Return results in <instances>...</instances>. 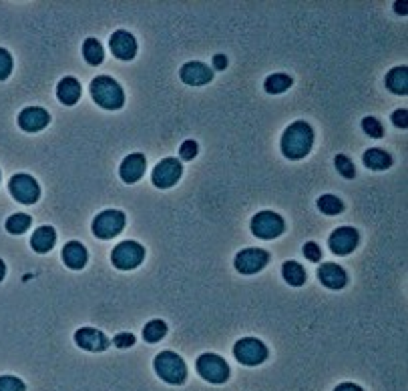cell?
Here are the masks:
<instances>
[{"label":"cell","mask_w":408,"mask_h":391,"mask_svg":"<svg viewBox=\"0 0 408 391\" xmlns=\"http://www.w3.org/2000/svg\"><path fill=\"white\" fill-rule=\"evenodd\" d=\"M87 259H89V253H87V249L82 247L79 241H69L63 247V261H65L67 267L82 269L87 265Z\"/></svg>","instance_id":"obj_20"},{"label":"cell","mask_w":408,"mask_h":391,"mask_svg":"<svg viewBox=\"0 0 408 391\" xmlns=\"http://www.w3.org/2000/svg\"><path fill=\"white\" fill-rule=\"evenodd\" d=\"M407 117H408L407 108H398V110H394V115H392V123H394L396 127H400V129H407L408 127Z\"/></svg>","instance_id":"obj_37"},{"label":"cell","mask_w":408,"mask_h":391,"mask_svg":"<svg viewBox=\"0 0 408 391\" xmlns=\"http://www.w3.org/2000/svg\"><path fill=\"white\" fill-rule=\"evenodd\" d=\"M165 333H167V325H165L161 319H153V321H149L145 327H143V339L147 341V343H157V341H161L165 337Z\"/></svg>","instance_id":"obj_27"},{"label":"cell","mask_w":408,"mask_h":391,"mask_svg":"<svg viewBox=\"0 0 408 391\" xmlns=\"http://www.w3.org/2000/svg\"><path fill=\"white\" fill-rule=\"evenodd\" d=\"M364 165L372 171H384L392 165V158L382 149H368L364 153Z\"/></svg>","instance_id":"obj_23"},{"label":"cell","mask_w":408,"mask_h":391,"mask_svg":"<svg viewBox=\"0 0 408 391\" xmlns=\"http://www.w3.org/2000/svg\"><path fill=\"white\" fill-rule=\"evenodd\" d=\"M334 391H364L360 386H356V383H340V386H336V390Z\"/></svg>","instance_id":"obj_39"},{"label":"cell","mask_w":408,"mask_h":391,"mask_svg":"<svg viewBox=\"0 0 408 391\" xmlns=\"http://www.w3.org/2000/svg\"><path fill=\"white\" fill-rule=\"evenodd\" d=\"M145 165H147L145 155L133 153V155H129L121 163L119 175H121V179L125 182H137L143 177V173H145Z\"/></svg>","instance_id":"obj_18"},{"label":"cell","mask_w":408,"mask_h":391,"mask_svg":"<svg viewBox=\"0 0 408 391\" xmlns=\"http://www.w3.org/2000/svg\"><path fill=\"white\" fill-rule=\"evenodd\" d=\"M386 86L394 95H407L408 93V69L407 67H396L386 75Z\"/></svg>","instance_id":"obj_22"},{"label":"cell","mask_w":408,"mask_h":391,"mask_svg":"<svg viewBox=\"0 0 408 391\" xmlns=\"http://www.w3.org/2000/svg\"><path fill=\"white\" fill-rule=\"evenodd\" d=\"M143 257H145V247H141L137 241H123L111 253L113 265L121 271H129V269L139 267Z\"/></svg>","instance_id":"obj_5"},{"label":"cell","mask_w":408,"mask_h":391,"mask_svg":"<svg viewBox=\"0 0 408 391\" xmlns=\"http://www.w3.org/2000/svg\"><path fill=\"white\" fill-rule=\"evenodd\" d=\"M330 249L336 255H348L358 245V231L352 227H340L330 235Z\"/></svg>","instance_id":"obj_12"},{"label":"cell","mask_w":408,"mask_h":391,"mask_svg":"<svg viewBox=\"0 0 408 391\" xmlns=\"http://www.w3.org/2000/svg\"><path fill=\"white\" fill-rule=\"evenodd\" d=\"M82 56H84V60H87L89 64H93V67L101 64L103 58H105V52H103L101 43H99L97 38H87L84 45H82Z\"/></svg>","instance_id":"obj_25"},{"label":"cell","mask_w":408,"mask_h":391,"mask_svg":"<svg viewBox=\"0 0 408 391\" xmlns=\"http://www.w3.org/2000/svg\"><path fill=\"white\" fill-rule=\"evenodd\" d=\"M362 129H364V132H366L368 137H374V139H381L382 134H384L381 121L374 119V117H364V119H362Z\"/></svg>","instance_id":"obj_32"},{"label":"cell","mask_w":408,"mask_h":391,"mask_svg":"<svg viewBox=\"0 0 408 391\" xmlns=\"http://www.w3.org/2000/svg\"><path fill=\"white\" fill-rule=\"evenodd\" d=\"M75 343L87 351H105L109 347V339L103 331L95 327H81L75 333Z\"/></svg>","instance_id":"obj_14"},{"label":"cell","mask_w":408,"mask_h":391,"mask_svg":"<svg viewBox=\"0 0 408 391\" xmlns=\"http://www.w3.org/2000/svg\"><path fill=\"white\" fill-rule=\"evenodd\" d=\"M181 173H183V167L177 158H171V156L163 158L153 169V185L159 187V189H169L179 181Z\"/></svg>","instance_id":"obj_10"},{"label":"cell","mask_w":408,"mask_h":391,"mask_svg":"<svg viewBox=\"0 0 408 391\" xmlns=\"http://www.w3.org/2000/svg\"><path fill=\"white\" fill-rule=\"evenodd\" d=\"M286 223L284 219L273 211H262L251 219V233L260 239H275L284 233Z\"/></svg>","instance_id":"obj_7"},{"label":"cell","mask_w":408,"mask_h":391,"mask_svg":"<svg viewBox=\"0 0 408 391\" xmlns=\"http://www.w3.org/2000/svg\"><path fill=\"white\" fill-rule=\"evenodd\" d=\"M125 227V215L121 211H103L95 217L93 221V233L99 239H113L115 235H119Z\"/></svg>","instance_id":"obj_8"},{"label":"cell","mask_w":408,"mask_h":391,"mask_svg":"<svg viewBox=\"0 0 408 391\" xmlns=\"http://www.w3.org/2000/svg\"><path fill=\"white\" fill-rule=\"evenodd\" d=\"M318 279L322 281V285H326L328 289H342L348 283V275L346 271L336 265V263H324L318 269Z\"/></svg>","instance_id":"obj_17"},{"label":"cell","mask_w":408,"mask_h":391,"mask_svg":"<svg viewBox=\"0 0 408 391\" xmlns=\"http://www.w3.org/2000/svg\"><path fill=\"white\" fill-rule=\"evenodd\" d=\"M234 355L240 364L260 365L268 359V347L260 339L244 337L234 345Z\"/></svg>","instance_id":"obj_6"},{"label":"cell","mask_w":408,"mask_h":391,"mask_svg":"<svg viewBox=\"0 0 408 391\" xmlns=\"http://www.w3.org/2000/svg\"><path fill=\"white\" fill-rule=\"evenodd\" d=\"M312 143H314L312 127L304 121H296L282 134V153L292 161H298L310 153Z\"/></svg>","instance_id":"obj_1"},{"label":"cell","mask_w":408,"mask_h":391,"mask_svg":"<svg viewBox=\"0 0 408 391\" xmlns=\"http://www.w3.org/2000/svg\"><path fill=\"white\" fill-rule=\"evenodd\" d=\"M81 82L75 77H65L58 82V86H56L58 101L63 104H67V106H73V104L77 103L81 99Z\"/></svg>","instance_id":"obj_19"},{"label":"cell","mask_w":408,"mask_h":391,"mask_svg":"<svg viewBox=\"0 0 408 391\" xmlns=\"http://www.w3.org/2000/svg\"><path fill=\"white\" fill-rule=\"evenodd\" d=\"M282 275H284V279L290 285L299 287L306 283V271H304V267L299 263H296V261H286L284 267H282Z\"/></svg>","instance_id":"obj_24"},{"label":"cell","mask_w":408,"mask_h":391,"mask_svg":"<svg viewBox=\"0 0 408 391\" xmlns=\"http://www.w3.org/2000/svg\"><path fill=\"white\" fill-rule=\"evenodd\" d=\"M405 6H407L405 2H396V12H398V14H407V8H405Z\"/></svg>","instance_id":"obj_40"},{"label":"cell","mask_w":408,"mask_h":391,"mask_svg":"<svg viewBox=\"0 0 408 391\" xmlns=\"http://www.w3.org/2000/svg\"><path fill=\"white\" fill-rule=\"evenodd\" d=\"M268 261H270V255L264 249H244L236 255L234 263L242 275H253V273L262 271Z\"/></svg>","instance_id":"obj_11"},{"label":"cell","mask_w":408,"mask_h":391,"mask_svg":"<svg viewBox=\"0 0 408 391\" xmlns=\"http://www.w3.org/2000/svg\"><path fill=\"white\" fill-rule=\"evenodd\" d=\"M225 67H227L225 54H216V56H214V69H216V71H225Z\"/></svg>","instance_id":"obj_38"},{"label":"cell","mask_w":408,"mask_h":391,"mask_svg":"<svg viewBox=\"0 0 408 391\" xmlns=\"http://www.w3.org/2000/svg\"><path fill=\"white\" fill-rule=\"evenodd\" d=\"M153 367H155V373L163 379L165 383L181 386L188 379V365L175 351H161L155 357Z\"/></svg>","instance_id":"obj_3"},{"label":"cell","mask_w":408,"mask_h":391,"mask_svg":"<svg viewBox=\"0 0 408 391\" xmlns=\"http://www.w3.org/2000/svg\"><path fill=\"white\" fill-rule=\"evenodd\" d=\"M0 391H27V386L14 375H0Z\"/></svg>","instance_id":"obj_31"},{"label":"cell","mask_w":408,"mask_h":391,"mask_svg":"<svg viewBox=\"0 0 408 391\" xmlns=\"http://www.w3.org/2000/svg\"><path fill=\"white\" fill-rule=\"evenodd\" d=\"M266 91L270 95H280V93H286L290 86H292V77L290 75H284V73H275L266 78Z\"/></svg>","instance_id":"obj_26"},{"label":"cell","mask_w":408,"mask_h":391,"mask_svg":"<svg viewBox=\"0 0 408 391\" xmlns=\"http://www.w3.org/2000/svg\"><path fill=\"white\" fill-rule=\"evenodd\" d=\"M4 275H6V265H4V261L0 259V281L4 279Z\"/></svg>","instance_id":"obj_41"},{"label":"cell","mask_w":408,"mask_h":391,"mask_svg":"<svg viewBox=\"0 0 408 391\" xmlns=\"http://www.w3.org/2000/svg\"><path fill=\"white\" fill-rule=\"evenodd\" d=\"M8 191H10V195H12L19 203H23V205H32V203H36L38 197H41V187H38V182L34 181L30 175H27V173L14 175V177L10 179V182H8Z\"/></svg>","instance_id":"obj_9"},{"label":"cell","mask_w":408,"mask_h":391,"mask_svg":"<svg viewBox=\"0 0 408 391\" xmlns=\"http://www.w3.org/2000/svg\"><path fill=\"white\" fill-rule=\"evenodd\" d=\"M109 47L113 54L121 60H131L137 54V40L131 32L127 30H117L111 34Z\"/></svg>","instance_id":"obj_13"},{"label":"cell","mask_w":408,"mask_h":391,"mask_svg":"<svg viewBox=\"0 0 408 391\" xmlns=\"http://www.w3.org/2000/svg\"><path fill=\"white\" fill-rule=\"evenodd\" d=\"M304 255H306V259L314 261V263H318V261L322 259V249L314 243V241H308L306 245H304Z\"/></svg>","instance_id":"obj_34"},{"label":"cell","mask_w":408,"mask_h":391,"mask_svg":"<svg viewBox=\"0 0 408 391\" xmlns=\"http://www.w3.org/2000/svg\"><path fill=\"white\" fill-rule=\"evenodd\" d=\"M30 223H32V219L28 217L27 213H16V215H10L8 219H6V231L12 235H21L27 231L28 227H30Z\"/></svg>","instance_id":"obj_28"},{"label":"cell","mask_w":408,"mask_h":391,"mask_svg":"<svg viewBox=\"0 0 408 391\" xmlns=\"http://www.w3.org/2000/svg\"><path fill=\"white\" fill-rule=\"evenodd\" d=\"M197 373L209 383H225L229 379V365L216 353H203L197 359Z\"/></svg>","instance_id":"obj_4"},{"label":"cell","mask_w":408,"mask_h":391,"mask_svg":"<svg viewBox=\"0 0 408 391\" xmlns=\"http://www.w3.org/2000/svg\"><path fill=\"white\" fill-rule=\"evenodd\" d=\"M318 209H320L324 215H338V213H342L344 203H342L338 197H334V195H322V197L318 199Z\"/></svg>","instance_id":"obj_29"},{"label":"cell","mask_w":408,"mask_h":391,"mask_svg":"<svg viewBox=\"0 0 408 391\" xmlns=\"http://www.w3.org/2000/svg\"><path fill=\"white\" fill-rule=\"evenodd\" d=\"M334 165H336L338 173H340L344 179H354V177H356L354 163L346 155H336V158H334Z\"/></svg>","instance_id":"obj_30"},{"label":"cell","mask_w":408,"mask_h":391,"mask_svg":"<svg viewBox=\"0 0 408 391\" xmlns=\"http://www.w3.org/2000/svg\"><path fill=\"white\" fill-rule=\"evenodd\" d=\"M197 155V143L195 141H185L181 147H179V156L183 158V161H191L193 156Z\"/></svg>","instance_id":"obj_35"},{"label":"cell","mask_w":408,"mask_h":391,"mask_svg":"<svg viewBox=\"0 0 408 391\" xmlns=\"http://www.w3.org/2000/svg\"><path fill=\"white\" fill-rule=\"evenodd\" d=\"M10 73H12V56L8 51L0 49V80L10 77Z\"/></svg>","instance_id":"obj_33"},{"label":"cell","mask_w":408,"mask_h":391,"mask_svg":"<svg viewBox=\"0 0 408 391\" xmlns=\"http://www.w3.org/2000/svg\"><path fill=\"white\" fill-rule=\"evenodd\" d=\"M179 77L190 86H201V84H207L214 78V71H209V67H205L203 62L193 60V62H188V64L181 67Z\"/></svg>","instance_id":"obj_16"},{"label":"cell","mask_w":408,"mask_h":391,"mask_svg":"<svg viewBox=\"0 0 408 391\" xmlns=\"http://www.w3.org/2000/svg\"><path fill=\"white\" fill-rule=\"evenodd\" d=\"M56 241V233L53 227H38L34 233H32V239H30V245L36 253H49L53 247H55Z\"/></svg>","instance_id":"obj_21"},{"label":"cell","mask_w":408,"mask_h":391,"mask_svg":"<svg viewBox=\"0 0 408 391\" xmlns=\"http://www.w3.org/2000/svg\"><path fill=\"white\" fill-rule=\"evenodd\" d=\"M51 117L45 108L41 106H28L19 115V127L27 132H38L49 125Z\"/></svg>","instance_id":"obj_15"},{"label":"cell","mask_w":408,"mask_h":391,"mask_svg":"<svg viewBox=\"0 0 408 391\" xmlns=\"http://www.w3.org/2000/svg\"><path fill=\"white\" fill-rule=\"evenodd\" d=\"M113 343H115L119 349H125V347H131V345L135 343V335H133V333H119V335H115Z\"/></svg>","instance_id":"obj_36"},{"label":"cell","mask_w":408,"mask_h":391,"mask_svg":"<svg viewBox=\"0 0 408 391\" xmlns=\"http://www.w3.org/2000/svg\"><path fill=\"white\" fill-rule=\"evenodd\" d=\"M91 95L95 103L107 110H119L125 103V93L119 86V82L111 77H97L91 82Z\"/></svg>","instance_id":"obj_2"}]
</instances>
